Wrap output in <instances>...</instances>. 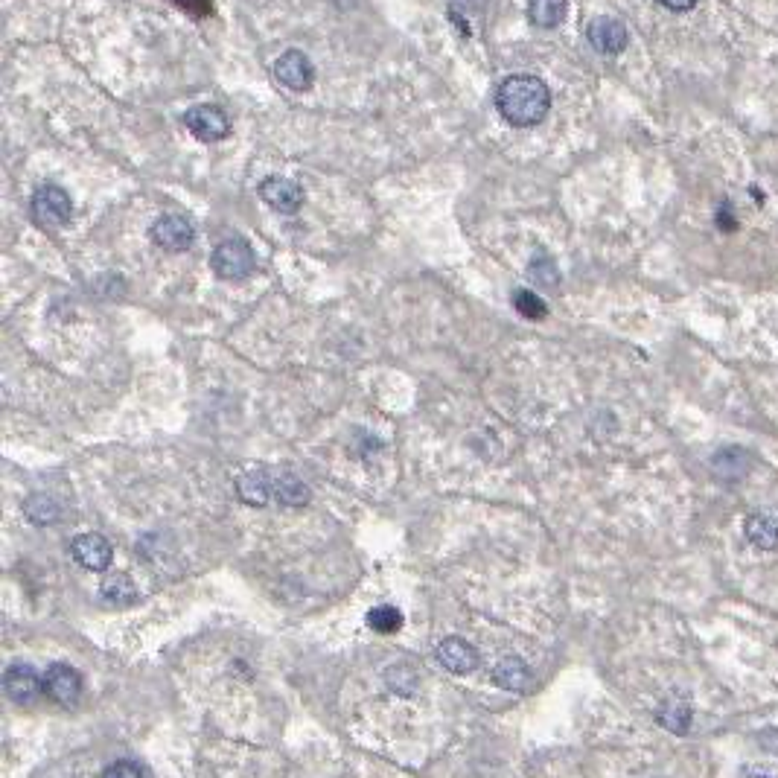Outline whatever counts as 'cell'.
I'll return each instance as SVG.
<instances>
[{
    "instance_id": "cell-1",
    "label": "cell",
    "mask_w": 778,
    "mask_h": 778,
    "mask_svg": "<svg viewBox=\"0 0 778 778\" xmlns=\"http://www.w3.org/2000/svg\"><path fill=\"white\" fill-rule=\"evenodd\" d=\"M496 108L516 129H531L545 120L551 108V91L540 76L513 73L496 88Z\"/></svg>"
},
{
    "instance_id": "cell-2",
    "label": "cell",
    "mask_w": 778,
    "mask_h": 778,
    "mask_svg": "<svg viewBox=\"0 0 778 778\" xmlns=\"http://www.w3.org/2000/svg\"><path fill=\"white\" fill-rule=\"evenodd\" d=\"M30 216H33V222L38 228L59 231L73 219V202H70V196L62 187L44 184V187L35 190L33 202H30Z\"/></svg>"
},
{
    "instance_id": "cell-3",
    "label": "cell",
    "mask_w": 778,
    "mask_h": 778,
    "mask_svg": "<svg viewBox=\"0 0 778 778\" xmlns=\"http://www.w3.org/2000/svg\"><path fill=\"white\" fill-rule=\"evenodd\" d=\"M210 266H213V274L222 277V280H242L257 269V254L242 237L222 239L213 248Z\"/></svg>"
},
{
    "instance_id": "cell-4",
    "label": "cell",
    "mask_w": 778,
    "mask_h": 778,
    "mask_svg": "<svg viewBox=\"0 0 778 778\" xmlns=\"http://www.w3.org/2000/svg\"><path fill=\"white\" fill-rule=\"evenodd\" d=\"M152 239H155L158 248L172 251V254H181V251H187V248L193 245L196 228H193V222H190L187 216H181V213H164V216H158L155 225H152Z\"/></svg>"
},
{
    "instance_id": "cell-5",
    "label": "cell",
    "mask_w": 778,
    "mask_h": 778,
    "mask_svg": "<svg viewBox=\"0 0 778 778\" xmlns=\"http://www.w3.org/2000/svg\"><path fill=\"white\" fill-rule=\"evenodd\" d=\"M184 126L193 132V135L204 140V143H213V140H222L231 132V120L228 114L219 108V105H193L187 114H184Z\"/></svg>"
},
{
    "instance_id": "cell-6",
    "label": "cell",
    "mask_w": 778,
    "mask_h": 778,
    "mask_svg": "<svg viewBox=\"0 0 778 778\" xmlns=\"http://www.w3.org/2000/svg\"><path fill=\"white\" fill-rule=\"evenodd\" d=\"M274 79L283 85V88H289V91H295V94H304L312 88V82H315V68H312V62H309V56L301 53V50H286L277 62H274Z\"/></svg>"
},
{
    "instance_id": "cell-7",
    "label": "cell",
    "mask_w": 778,
    "mask_h": 778,
    "mask_svg": "<svg viewBox=\"0 0 778 778\" xmlns=\"http://www.w3.org/2000/svg\"><path fill=\"white\" fill-rule=\"evenodd\" d=\"M260 199L283 216H295L306 202L301 184H295L289 178H280V175H271L260 184Z\"/></svg>"
},
{
    "instance_id": "cell-8",
    "label": "cell",
    "mask_w": 778,
    "mask_h": 778,
    "mask_svg": "<svg viewBox=\"0 0 778 778\" xmlns=\"http://www.w3.org/2000/svg\"><path fill=\"white\" fill-rule=\"evenodd\" d=\"M70 554L79 566H85L88 572H105L114 560V551L102 534H82L70 542Z\"/></svg>"
},
{
    "instance_id": "cell-9",
    "label": "cell",
    "mask_w": 778,
    "mask_h": 778,
    "mask_svg": "<svg viewBox=\"0 0 778 778\" xmlns=\"http://www.w3.org/2000/svg\"><path fill=\"white\" fill-rule=\"evenodd\" d=\"M438 662L446 671L464 677V674H473L481 659H478V650H475L467 639H461V636H446V639L438 644Z\"/></svg>"
},
{
    "instance_id": "cell-10",
    "label": "cell",
    "mask_w": 778,
    "mask_h": 778,
    "mask_svg": "<svg viewBox=\"0 0 778 778\" xmlns=\"http://www.w3.org/2000/svg\"><path fill=\"white\" fill-rule=\"evenodd\" d=\"M586 38L589 44L604 53V56H615L627 47V27L618 21V18H609V15H601L595 21H589L586 27Z\"/></svg>"
},
{
    "instance_id": "cell-11",
    "label": "cell",
    "mask_w": 778,
    "mask_h": 778,
    "mask_svg": "<svg viewBox=\"0 0 778 778\" xmlns=\"http://www.w3.org/2000/svg\"><path fill=\"white\" fill-rule=\"evenodd\" d=\"M44 691L56 700V703H62V706H73V703H79V697H82V677H79V671L76 668H70V665H50V671H47V677H44Z\"/></svg>"
},
{
    "instance_id": "cell-12",
    "label": "cell",
    "mask_w": 778,
    "mask_h": 778,
    "mask_svg": "<svg viewBox=\"0 0 778 778\" xmlns=\"http://www.w3.org/2000/svg\"><path fill=\"white\" fill-rule=\"evenodd\" d=\"M3 688L9 694V700L15 703H33L35 697L44 688V679L35 674L30 665H9L3 674Z\"/></svg>"
},
{
    "instance_id": "cell-13",
    "label": "cell",
    "mask_w": 778,
    "mask_h": 778,
    "mask_svg": "<svg viewBox=\"0 0 778 778\" xmlns=\"http://www.w3.org/2000/svg\"><path fill=\"white\" fill-rule=\"evenodd\" d=\"M271 493L280 505H289V508H301L309 502V490H306L304 478L292 473V470H283V473H271Z\"/></svg>"
},
{
    "instance_id": "cell-14",
    "label": "cell",
    "mask_w": 778,
    "mask_h": 778,
    "mask_svg": "<svg viewBox=\"0 0 778 778\" xmlns=\"http://www.w3.org/2000/svg\"><path fill=\"white\" fill-rule=\"evenodd\" d=\"M237 493L245 505L263 508L269 499H274V493H271V470H251V473L242 475L237 481Z\"/></svg>"
},
{
    "instance_id": "cell-15",
    "label": "cell",
    "mask_w": 778,
    "mask_h": 778,
    "mask_svg": "<svg viewBox=\"0 0 778 778\" xmlns=\"http://www.w3.org/2000/svg\"><path fill=\"white\" fill-rule=\"evenodd\" d=\"M746 540L761 551H776L778 548V519L770 513H752L744 522Z\"/></svg>"
},
{
    "instance_id": "cell-16",
    "label": "cell",
    "mask_w": 778,
    "mask_h": 778,
    "mask_svg": "<svg viewBox=\"0 0 778 778\" xmlns=\"http://www.w3.org/2000/svg\"><path fill=\"white\" fill-rule=\"evenodd\" d=\"M493 682L505 691L522 694L531 685V668L519 659V656H505L496 668H493Z\"/></svg>"
},
{
    "instance_id": "cell-17",
    "label": "cell",
    "mask_w": 778,
    "mask_h": 778,
    "mask_svg": "<svg viewBox=\"0 0 778 778\" xmlns=\"http://www.w3.org/2000/svg\"><path fill=\"white\" fill-rule=\"evenodd\" d=\"M566 12H569V0H528V18L542 30L560 27Z\"/></svg>"
},
{
    "instance_id": "cell-18",
    "label": "cell",
    "mask_w": 778,
    "mask_h": 778,
    "mask_svg": "<svg viewBox=\"0 0 778 778\" xmlns=\"http://www.w3.org/2000/svg\"><path fill=\"white\" fill-rule=\"evenodd\" d=\"M656 720H659L668 732L685 735L688 726H691V709H688V703H682V700H665V703L659 706V711H656Z\"/></svg>"
},
{
    "instance_id": "cell-19",
    "label": "cell",
    "mask_w": 778,
    "mask_h": 778,
    "mask_svg": "<svg viewBox=\"0 0 778 778\" xmlns=\"http://www.w3.org/2000/svg\"><path fill=\"white\" fill-rule=\"evenodd\" d=\"M100 595L111 604H132L137 601V586L129 575H108L102 577Z\"/></svg>"
},
{
    "instance_id": "cell-20",
    "label": "cell",
    "mask_w": 778,
    "mask_h": 778,
    "mask_svg": "<svg viewBox=\"0 0 778 778\" xmlns=\"http://www.w3.org/2000/svg\"><path fill=\"white\" fill-rule=\"evenodd\" d=\"M24 513H27V519L38 525V528H44V525H50V522H59V516H62V510L59 505L50 499V496H30L27 502H24Z\"/></svg>"
},
{
    "instance_id": "cell-21",
    "label": "cell",
    "mask_w": 778,
    "mask_h": 778,
    "mask_svg": "<svg viewBox=\"0 0 778 778\" xmlns=\"http://www.w3.org/2000/svg\"><path fill=\"white\" fill-rule=\"evenodd\" d=\"M403 612L397 607H391V604H382V607H373L368 612V624H371L376 633H385V636H391V633H397L400 627H403Z\"/></svg>"
},
{
    "instance_id": "cell-22",
    "label": "cell",
    "mask_w": 778,
    "mask_h": 778,
    "mask_svg": "<svg viewBox=\"0 0 778 778\" xmlns=\"http://www.w3.org/2000/svg\"><path fill=\"white\" fill-rule=\"evenodd\" d=\"M513 309H516L522 318H528V321H540V318L548 315L545 301H542L540 295L528 292V289H516V292H513Z\"/></svg>"
},
{
    "instance_id": "cell-23",
    "label": "cell",
    "mask_w": 778,
    "mask_h": 778,
    "mask_svg": "<svg viewBox=\"0 0 778 778\" xmlns=\"http://www.w3.org/2000/svg\"><path fill=\"white\" fill-rule=\"evenodd\" d=\"M385 682H388V688L397 691V694H414V688H417V674H414L411 668H406V665H394V668H388Z\"/></svg>"
},
{
    "instance_id": "cell-24",
    "label": "cell",
    "mask_w": 778,
    "mask_h": 778,
    "mask_svg": "<svg viewBox=\"0 0 778 778\" xmlns=\"http://www.w3.org/2000/svg\"><path fill=\"white\" fill-rule=\"evenodd\" d=\"M531 277L534 280H540L542 286H557V266H554V260L551 257H545V254H540V257H534L531 260Z\"/></svg>"
},
{
    "instance_id": "cell-25",
    "label": "cell",
    "mask_w": 778,
    "mask_h": 778,
    "mask_svg": "<svg viewBox=\"0 0 778 778\" xmlns=\"http://www.w3.org/2000/svg\"><path fill=\"white\" fill-rule=\"evenodd\" d=\"M102 778H143V770L132 761H117L102 773Z\"/></svg>"
},
{
    "instance_id": "cell-26",
    "label": "cell",
    "mask_w": 778,
    "mask_h": 778,
    "mask_svg": "<svg viewBox=\"0 0 778 778\" xmlns=\"http://www.w3.org/2000/svg\"><path fill=\"white\" fill-rule=\"evenodd\" d=\"M175 3H178L181 9H187L190 15H199V18L213 12V0H175Z\"/></svg>"
},
{
    "instance_id": "cell-27",
    "label": "cell",
    "mask_w": 778,
    "mask_h": 778,
    "mask_svg": "<svg viewBox=\"0 0 778 778\" xmlns=\"http://www.w3.org/2000/svg\"><path fill=\"white\" fill-rule=\"evenodd\" d=\"M717 225H720V231H735V228H738V219L732 216L729 207H720V213H717Z\"/></svg>"
},
{
    "instance_id": "cell-28",
    "label": "cell",
    "mask_w": 778,
    "mask_h": 778,
    "mask_svg": "<svg viewBox=\"0 0 778 778\" xmlns=\"http://www.w3.org/2000/svg\"><path fill=\"white\" fill-rule=\"evenodd\" d=\"M662 6H668V9H674V12H688V9H694L700 0H659Z\"/></svg>"
},
{
    "instance_id": "cell-29",
    "label": "cell",
    "mask_w": 778,
    "mask_h": 778,
    "mask_svg": "<svg viewBox=\"0 0 778 778\" xmlns=\"http://www.w3.org/2000/svg\"><path fill=\"white\" fill-rule=\"evenodd\" d=\"M752 778H770V776H752Z\"/></svg>"
}]
</instances>
